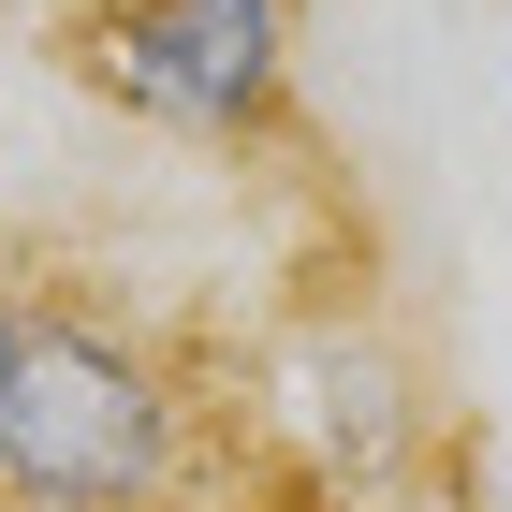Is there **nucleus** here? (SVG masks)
Returning <instances> with one entry per match:
<instances>
[{
	"label": "nucleus",
	"instance_id": "obj_1",
	"mask_svg": "<svg viewBox=\"0 0 512 512\" xmlns=\"http://www.w3.org/2000/svg\"><path fill=\"white\" fill-rule=\"evenodd\" d=\"M176 395L103 308L0 278V498L15 512H161Z\"/></svg>",
	"mask_w": 512,
	"mask_h": 512
},
{
	"label": "nucleus",
	"instance_id": "obj_2",
	"mask_svg": "<svg viewBox=\"0 0 512 512\" xmlns=\"http://www.w3.org/2000/svg\"><path fill=\"white\" fill-rule=\"evenodd\" d=\"M278 74H293V0H118L103 15V88L191 147L264 132Z\"/></svg>",
	"mask_w": 512,
	"mask_h": 512
},
{
	"label": "nucleus",
	"instance_id": "obj_3",
	"mask_svg": "<svg viewBox=\"0 0 512 512\" xmlns=\"http://www.w3.org/2000/svg\"><path fill=\"white\" fill-rule=\"evenodd\" d=\"M278 410H293V439H308V469L337 483V498H381V483L410 469V395H395V366L366 352V337H308Z\"/></svg>",
	"mask_w": 512,
	"mask_h": 512
},
{
	"label": "nucleus",
	"instance_id": "obj_4",
	"mask_svg": "<svg viewBox=\"0 0 512 512\" xmlns=\"http://www.w3.org/2000/svg\"><path fill=\"white\" fill-rule=\"evenodd\" d=\"M439 512H498V498H483V483H454V498H439Z\"/></svg>",
	"mask_w": 512,
	"mask_h": 512
},
{
	"label": "nucleus",
	"instance_id": "obj_5",
	"mask_svg": "<svg viewBox=\"0 0 512 512\" xmlns=\"http://www.w3.org/2000/svg\"><path fill=\"white\" fill-rule=\"evenodd\" d=\"M0 512H15V498H0Z\"/></svg>",
	"mask_w": 512,
	"mask_h": 512
}]
</instances>
